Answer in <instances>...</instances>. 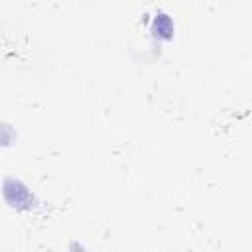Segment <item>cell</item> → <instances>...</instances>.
Listing matches in <instances>:
<instances>
[{
  "instance_id": "cell-1",
  "label": "cell",
  "mask_w": 252,
  "mask_h": 252,
  "mask_svg": "<svg viewBox=\"0 0 252 252\" xmlns=\"http://www.w3.org/2000/svg\"><path fill=\"white\" fill-rule=\"evenodd\" d=\"M0 193H2V199L4 203L14 209V211H32L35 205H37V197L35 193L30 189V185L26 181H22L20 177L16 175H6L2 179V187H0Z\"/></svg>"
},
{
  "instance_id": "cell-2",
  "label": "cell",
  "mask_w": 252,
  "mask_h": 252,
  "mask_svg": "<svg viewBox=\"0 0 252 252\" xmlns=\"http://www.w3.org/2000/svg\"><path fill=\"white\" fill-rule=\"evenodd\" d=\"M150 30H152L154 37H158V39H171L173 33H175V22L171 20L169 14L158 12V14L154 16V20H152Z\"/></svg>"
},
{
  "instance_id": "cell-3",
  "label": "cell",
  "mask_w": 252,
  "mask_h": 252,
  "mask_svg": "<svg viewBox=\"0 0 252 252\" xmlns=\"http://www.w3.org/2000/svg\"><path fill=\"white\" fill-rule=\"evenodd\" d=\"M16 132L10 124L6 122H0V146H12L16 142Z\"/></svg>"
}]
</instances>
